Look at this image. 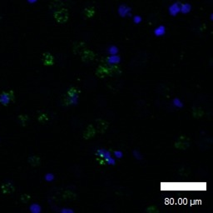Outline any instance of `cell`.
<instances>
[{
  "mask_svg": "<svg viewBox=\"0 0 213 213\" xmlns=\"http://www.w3.org/2000/svg\"><path fill=\"white\" fill-rule=\"evenodd\" d=\"M65 7H66V5L63 0H52L49 4L50 9L54 10V11H57L61 8H64Z\"/></svg>",
  "mask_w": 213,
  "mask_h": 213,
  "instance_id": "obj_4",
  "label": "cell"
},
{
  "mask_svg": "<svg viewBox=\"0 0 213 213\" xmlns=\"http://www.w3.org/2000/svg\"><path fill=\"white\" fill-rule=\"evenodd\" d=\"M83 14H84V16L87 17V18H92V17L94 16L95 9L92 7H89V8H85Z\"/></svg>",
  "mask_w": 213,
  "mask_h": 213,
  "instance_id": "obj_14",
  "label": "cell"
},
{
  "mask_svg": "<svg viewBox=\"0 0 213 213\" xmlns=\"http://www.w3.org/2000/svg\"><path fill=\"white\" fill-rule=\"evenodd\" d=\"M174 146L177 149L185 150L186 148H188L189 146H190V140L186 136H181L177 139V141H175Z\"/></svg>",
  "mask_w": 213,
  "mask_h": 213,
  "instance_id": "obj_2",
  "label": "cell"
},
{
  "mask_svg": "<svg viewBox=\"0 0 213 213\" xmlns=\"http://www.w3.org/2000/svg\"><path fill=\"white\" fill-rule=\"evenodd\" d=\"M173 103H174V105L176 107H177V108H182V103L178 99H175Z\"/></svg>",
  "mask_w": 213,
  "mask_h": 213,
  "instance_id": "obj_23",
  "label": "cell"
},
{
  "mask_svg": "<svg viewBox=\"0 0 213 213\" xmlns=\"http://www.w3.org/2000/svg\"><path fill=\"white\" fill-rule=\"evenodd\" d=\"M28 162L30 163L31 166H39L40 162H41V159L37 156H33V157H30L28 158Z\"/></svg>",
  "mask_w": 213,
  "mask_h": 213,
  "instance_id": "obj_10",
  "label": "cell"
},
{
  "mask_svg": "<svg viewBox=\"0 0 213 213\" xmlns=\"http://www.w3.org/2000/svg\"><path fill=\"white\" fill-rule=\"evenodd\" d=\"M114 155L116 156L117 158H121L122 157V152H119V151H115V152H114Z\"/></svg>",
  "mask_w": 213,
  "mask_h": 213,
  "instance_id": "obj_25",
  "label": "cell"
},
{
  "mask_svg": "<svg viewBox=\"0 0 213 213\" xmlns=\"http://www.w3.org/2000/svg\"><path fill=\"white\" fill-rule=\"evenodd\" d=\"M203 114H204V112H203V110H202V108L196 107V108H194L193 110H192V115H193L194 117H196V118H199V117L203 116Z\"/></svg>",
  "mask_w": 213,
  "mask_h": 213,
  "instance_id": "obj_12",
  "label": "cell"
},
{
  "mask_svg": "<svg viewBox=\"0 0 213 213\" xmlns=\"http://www.w3.org/2000/svg\"><path fill=\"white\" fill-rule=\"evenodd\" d=\"M63 197L64 199L74 200L76 198V193H74L72 191H65L63 194Z\"/></svg>",
  "mask_w": 213,
  "mask_h": 213,
  "instance_id": "obj_13",
  "label": "cell"
},
{
  "mask_svg": "<svg viewBox=\"0 0 213 213\" xmlns=\"http://www.w3.org/2000/svg\"><path fill=\"white\" fill-rule=\"evenodd\" d=\"M30 198L31 197L29 195H28V194H23V195L21 196V201L23 202H28L30 200Z\"/></svg>",
  "mask_w": 213,
  "mask_h": 213,
  "instance_id": "obj_19",
  "label": "cell"
},
{
  "mask_svg": "<svg viewBox=\"0 0 213 213\" xmlns=\"http://www.w3.org/2000/svg\"><path fill=\"white\" fill-rule=\"evenodd\" d=\"M75 99H76V98H72V97H68V96H66L65 97H63V102L64 105H70V104H72V103H74Z\"/></svg>",
  "mask_w": 213,
  "mask_h": 213,
  "instance_id": "obj_16",
  "label": "cell"
},
{
  "mask_svg": "<svg viewBox=\"0 0 213 213\" xmlns=\"http://www.w3.org/2000/svg\"><path fill=\"white\" fill-rule=\"evenodd\" d=\"M85 49H87V45L83 42H78V43H76L73 45V47H72L73 53L75 54H80V55Z\"/></svg>",
  "mask_w": 213,
  "mask_h": 213,
  "instance_id": "obj_5",
  "label": "cell"
},
{
  "mask_svg": "<svg viewBox=\"0 0 213 213\" xmlns=\"http://www.w3.org/2000/svg\"><path fill=\"white\" fill-rule=\"evenodd\" d=\"M47 120H48V117H47V113H39V122H47Z\"/></svg>",
  "mask_w": 213,
  "mask_h": 213,
  "instance_id": "obj_17",
  "label": "cell"
},
{
  "mask_svg": "<svg viewBox=\"0 0 213 213\" xmlns=\"http://www.w3.org/2000/svg\"><path fill=\"white\" fill-rule=\"evenodd\" d=\"M1 191L3 194H10L14 191V186L11 182H5L1 186Z\"/></svg>",
  "mask_w": 213,
  "mask_h": 213,
  "instance_id": "obj_8",
  "label": "cell"
},
{
  "mask_svg": "<svg viewBox=\"0 0 213 213\" xmlns=\"http://www.w3.org/2000/svg\"><path fill=\"white\" fill-rule=\"evenodd\" d=\"M147 211H148V212L150 213H152V212H158V209L157 208V207H155V206H151V207H149L147 208Z\"/></svg>",
  "mask_w": 213,
  "mask_h": 213,
  "instance_id": "obj_20",
  "label": "cell"
},
{
  "mask_svg": "<svg viewBox=\"0 0 213 213\" xmlns=\"http://www.w3.org/2000/svg\"><path fill=\"white\" fill-rule=\"evenodd\" d=\"M179 174L182 175V176H187L188 175V172H187V170H186V168H185V167H182V168L181 169L180 171H179Z\"/></svg>",
  "mask_w": 213,
  "mask_h": 213,
  "instance_id": "obj_22",
  "label": "cell"
},
{
  "mask_svg": "<svg viewBox=\"0 0 213 213\" xmlns=\"http://www.w3.org/2000/svg\"><path fill=\"white\" fill-rule=\"evenodd\" d=\"M18 118H19V122L21 124L23 125V126L27 124V122L28 121V116H26V115H20Z\"/></svg>",
  "mask_w": 213,
  "mask_h": 213,
  "instance_id": "obj_18",
  "label": "cell"
},
{
  "mask_svg": "<svg viewBox=\"0 0 213 213\" xmlns=\"http://www.w3.org/2000/svg\"><path fill=\"white\" fill-rule=\"evenodd\" d=\"M96 133V130L93 127L92 125H89L88 127H87V129L85 130V132L83 133V138L84 139H89L92 137L93 136L95 135Z\"/></svg>",
  "mask_w": 213,
  "mask_h": 213,
  "instance_id": "obj_9",
  "label": "cell"
},
{
  "mask_svg": "<svg viewBox=\"0 0 213 213\" xmlns=\"http://www.w3.org/2000/svg\"><path fill=\"white\" fill-rule=\"evenodd\" d=\"M9 101H11V100L8 97L7 93L6 92H3V94L1 95V97H0V102L3 103V104H4V105H6V104H8L9 103Z\"/></svg>",
  "mask_w": 213,
  "mask_h": 213,
  "instance_id": "obj_15",
  "label": "cell"
},
{
  "mask_svg": "<svg viewBox=\"0 0 213 213\" xmlns=\"http://www.w3.org/2000/svg\"><path fill=\"white\" fill-rule=\"evenodd\" d=\"M133 155H134V157H135L137 160L140 161L142 159V157H141V154H140L137 151H134V152H133Z\"/></svg>",
  "mask_w": 213,
  "mask_h": 213,
  "instance_id": "obj_21",
  "label": "cell"
},
{
  "mask_svg": "<svg viewBox=\"0 0 213 213\" xmlns=\"http://www.w3.org/2000/svg\"><path fill=\"white\" fill-rule=\"evenodd\" d=\"M43 62L46 66H52L54 63V58L51 53H45L43 55Z\"/></svg>",
  "mask_w": 213,
  "mask_h": 213,
  "instance_id": "obj_7",
  "label": "cell"
},
{
  "mask_svg": "<svg viewBox=\"0 0 213 213\" xmlns=\"http://www.w3.org/2000/svg\"><path fill=\"white\" fill-rule=\"evenodd\" d=\"M53 18L56 20V22L59 23H64L68 20L69 18V14L66 8L58 9L57 11H54L53 13Z\"/></svg>",
  "mask_w": 213,
  "mask_h": 213,
  "instance_id": "obj_1",
  "label": "cell"
},
{
  "mask_svg": "<svg viewBox=\"0 0 213 213\" xmlns=\"http://www.w3.org/2000/svg\"><path fill=\"white\" fill-rule=\"evenodd\" d=\"M7 93V95L8 96V97L10 98V100H14V92L13 91H8L6 92Z\"/></svg>",
  "mask_w": 213,
  "mask_h": 213,
  "instance_id": "obj_24",
  "label": "cell"
},
{
  "mask_svg": "<svg viewBox=\"0 0 213 213\" xmlns=\"http://www.w3.org/2000/svg\"><path fill=\"white\" fill-rule=\"evenodd\" d=\"M81 58L83 62H91L94 60L95 53L89 49H85L81 54Z\"/></svg>",
  "mask_w": 213,
  "mask_h": 213,
  "instance_id": "obj_3",
  "label": "cell"
},
{
  "mask_svg": "<svg viewBox=\"0 0 213 213\" xmlns=\"http://www.w3.org/2000/svg\"><path fill=\"white\" fill-rule=\"evenodd\" d=\"M108 127V122L103 119L97 120V129L100 133H104Z\"/></svg>",
  "mask_w": 213,
  "mask_h": 213,
  "instance_id": "obj_6",
  "label": "cell"
},
{
  "mask_svg": "<svg viewBox=\"0 0 213 213\" xmlns=\"http://www.w3.org/2000/svg\"><path fill=\"white\" fill-rule=\"evenodd\" d=\"M78 93H79V91L76 88H71L67 92V96L69 97H72V98H76Z\"/></svg>",
  "mask_w": 213,
  "mask_h": 213,
  "instance_id": "obj_11",
  "label": "cell"
}]
</instances>
